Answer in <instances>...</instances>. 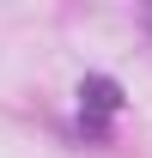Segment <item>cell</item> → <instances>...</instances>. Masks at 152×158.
<instances>
[{"label": "cell", "instance_id": "obj_1", "mask_svg": "<svg viewBox=\"0 0 152 158\" xmlns=\"http://www.w3.org/2000/svg\"><path fill=\"white\" fill-rule=\"evenodd\" d=\"M79 98L91 103V116H110V110H116V85H110V79H85Z\"/></svg>", "mask_w": 152, "mask_h": 158}]
</instances>
